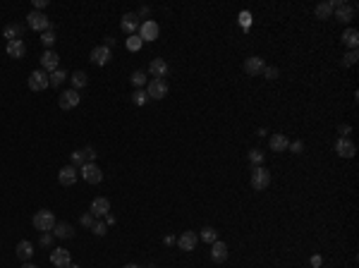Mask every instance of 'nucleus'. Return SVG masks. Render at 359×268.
<instances>
[{"label":"nucleus","mask_w":359,"mask_h":268,"mask_svg":"<svg viewBox=\"0 0 359 268\" xmlns=\"http://www.w3.org/2000/svg\"><path fill=\"white\" fill-rule=\"evenodd\" d=\"M69 79H72V89H74V91H79V89H84V86H89V74L82 72V69H77Z\"/></svg>","instance_id":"nucleus-26"},{"label":"nucleus","mask_w":359,"mask_h":268,"mask_svg":"<svg viewBox=\"0 0 359 268\" xmlns=\"http://www.w3.org/2000/svg\"><path fill=\"white\" fill-rule=\"evenodd\" d=\"M22 34H24V27H22V24H7V27L2 29V36L7 41H19Z\"/></svg>","instance_id":"nucleus-25"},{"label":"nucleus","mask_w":359,"mask_h":268,"mask_svg":"<svg viewBox=\"0 0 359 268\" xmlns=\"http://www.w3.org/2000/svg\"><path fill=\"white\" fill-rule=\"evenodd\" d=\"M340 134L347 136V134H350V125H340Z\"/></svg>","instance_id":"nucleus-48"},{"label":"nucleus","mask_w":359,"mask_h":268,"mask_svg":"<svg viewBox=\"0 0 359 268\" xmlns=\"http://www.w3.org/2000/svg\"><path fill=\"white\" fill-rule=\"evenodd\" d=\"M132 101H134V106H144V103L149 101V94L139 89V91H134V96H132Z\"/></svg>","instance_id":"nucleus-36"},{"label":"nucleus","mask_w":359,"mask_h":268,"mask_svg":"<svg viewBox=\"0 0 359 268\" xmlns=\"http://www.w3.org/2000/svg\"><path fill=\"white\" fill-rule=\"evenodd\" d=\"M314 12H316L318 19H328V17L333 14V5H331V2H318Z\"/></svg>","instance_id":"nucleus-29"},{"label":"nucleus","mask_w":359,"mask_h":268,"mask_svg":"<svg viewBox=\"0 0 359 268\" xmlns=\"http://www.w3.org/2000/svg\"><path fill=\"white\" fill-rule=\"evenodd\" d=\"M249 163L256 168V165H263V151L261 148H251L249 151Z\"/></svg>","instance_id":"nucleus-32"},{"label":"nucleus","mask_w":359,"mask_h":268,"mask_svg":"<svg viewBox=\"0 0 359 268\" xmlns=\"http://www.w3.org/2000/svg\"><path fill=\"white\" fill-rule=\"evenodd\" d=\"M251 187L256 189V192H261V189H266L268 185H271V173L263 168V165H256L254 170H251Z\"/></svg>","instance_id":"nucleus-2"},{"label":"nucleus","mask_w":359,"mask_h":268,"mask_svg":"<svg viewBox=\"0 0 359 268\" xmlns=\"http://www.w3.org/2000/svg\"><path fill=\"white\" fill-rule=\"evenodd\" d=\"M91 232L98 235V237H103V235L108 232V225H106V223H94V225H91Z\"/></svg>","instance_id":"nucleus-39"},{"label":"nucleus","mask_w":359,"mask_h":268,"mask_svg":"<svg viewBox=\"0 0 359 268\" xmlns=\"http://www.w3.org/2000/svg\"><path fill=\"white\" fill-rule=\"evenodd\" d=\"M196 242H199V237L194 235L192 230L182 232V235L178 237V244H180V249H182V252H192L194 247H196Z\"/></svg>","instance_id":"nucleus-19"},{"label":"nucleus","mask_w":359,"mask_h":268,"mask_svg":"<svg viewBox=\"0 0 359 268\" xmlns=\"http://www.w3.org/2000/svg\"><path fill=\"white\" fill-rule=\"evenodd\" d=\"M199 237H201V240L206 242V244H213V242L218 240V232H216L213 228H204V230H201V235H199Z\"/></svg>","instance_id":"nucleus-33"},{"label":"nucleus","mask_w":359,"mask_h":268,"mask_svg":"<svg viewBox=\"0 0 359 268\" xmlns=\"http://www.w3.org/2000/svg\"><path fill=\"white\" fill-rule=\"evenodd\" d=\"M111 58H113V51L111 48H106V46H96V48L91 51V55H89V60H91L94 65H98V67L106 65Z\"/></svg>","instance_id":"nucleus-14"},{"label":"nucleus","mask_w":359,"mask_h":268,"mask_svg":"<svg viewBox=\"0 0 359 268\" xmlns=\"http://www.w3.org/2000/svg\"><path fill=\"white\" fill-rule=\"evenodd\" d=\"M268 146H271V151H276V153H283V151H288L290 141H288L285 134H273L271 141H268Z\"/></svg>","instance_id":"nucleus-20"},{"label":"nucleus","mask_w":359,"mask_h":268,"mask_svg":"<svg viewBox=\"0 0 359 268\" xmlns=\"http://www.w3.org/2000/svg\"><path fill=\"white\" fill-rule=\"evenodd\" d=\"M53 235H56L58 240H72V237H74V228H72L69 223H56Z\"/></svg>","instance_id":"nucleus-23"},{"label":"nucleus","mask_w":359,"mask_h":268,"mask_svg":"<svg viewBox=\"0 0 359 268\" xmlns=\"http://www.w3.org/2000/svg\"><path fill=\"white\" fill-rule=\"evenodd\" d=\"M79 101H82L79 91H74V89H67V91H62V94H60V98H58V106L62 108V110H72V108L79 106Z\"/></svg>","instance_id":"nucleus-6"},{"label":"nucleus","mask_w":359,"mask_h":268,"mask_svg":"<svg viewBox=\"0 0 359 268\" xmlns=\"http://www.w3.org/2000/svg\"><path fill=\"white\" fill-rule=\"evenodd\" d=\"M357 60H359V53L357 51H350V53H345V58H343V67H352Z\"/></svg>","instance_id":"nucleus-35"},{"label":"nucleus","mask_w":359,"mask_h":268,"mask_svg":"<svg viewBox=\"0 0 359 268\" xmlns=\"http://www.w3.org/2000/svg\"><path fill=\"white\" fill-rule=\"evenodd\" d=\"M343 43L350 46L352 51H357V46H359V31L357 29H345V31H343Z\"/></svg>","instance_id":"nucleus-27"},{"label":"nucleus","mask_w":359,"mask_h":268,"mask_svg":"<svg viewBox=\"0 0 359 268\" xmlns=\"http://www.w3.org/2000/svg\"><path fill=\"white\" fill-rule=\"evenodd\" d=\"M149 69H151L153 79H163V77H168V72H170V65H168L163 58H156V60H151Z\"/></svg>","instance_id":"nucleus-17"},{"label":"nucleus","mask_w":359,"mask_h":268,"mask_svg":"<svg viewBox=\"0 0 359 268\" xmlns=\"http://www.w3.org/2000/svg\"><path fill=\"white\" fill-rule=\"evenodd\" d=\"M333 14H335V19H340L343 24H347V22H352V17H355V5H340L338 10H333Z\"/></svg>","instance_id":"nucleus-22"},{"label":"nucleus","mask_w":359,"mask_h":268,"mask_svg":"<svg viewBox=\"0 0 359 268\" xmlns=\"http://www.w3.org/2000/svg\"><path fill=\"white\" fill-rule=\"evenodd\" d=\"M34 252H36V249H34V244H31L29 240H22L19 244H17V256H19L22 261H29V259L34 256Z\"/></svg>","instance_id":"nucleus-24"},{"label":"nucleus","mask_w":359,"mask_h":268,"mask_svg":"<svg viewBox=\"0 0 359 268\" xmlns=\"http://www.w3.org/2000/svg\"><path fill=\"white\" fill-rule=\"evenodd\" d=\"M22 268H39V266H36V264H29V261H27V264H24Z\"/></svg>","instance_id":"nucleus-51"},{"label":"nucleus","mask_w":359,"mask_h":268,"mask_svg":"<svg viewBox=\"0 0 359 268\" xmlns=\"http://www.w3.org/2000/svg\"><path fill=\"white\" fill-rule=\"evenodd\" d=\"M46 5H48V0H34V10H36V12H41Z\"/></svg>","instance_id":"nucleus-46"},{"label":"nucleus","mask_w":359,"mask_h":268,"mask_svg":"<svg viewBox=\"0 0 359 268\" xmlns=\"http://www.w3.org/2000/svg\"><path fill=\"white\" fill-rule=\"evenodd\" d=\"M77 168L74 165H65V168H60L58 170V182L62 185V187H72L74 182H77Z\"/></svg>","instance_id":"nucleus-11"},{"label":"nucleus","mask_w":359,"mask_h":268,"mask_svg":"<svg viewBox=\"0 0 359 268\" xmlns=\"http://www.w3.org/2000/svg\"><path fill=\"white\" fill-rule=\"evenodd\" d=\"M124 268H141V266H137V264H127Z\"/></svg>","instance_id":"nucleus-52"},{"label":"nucleus","mask_w":359,"mask_h":268,"mask_svg":"<svg viewBox=\"0 0 359 268\" xmlns=\"http://www.w3.org/2000/svg\"><path fill=\"white\" fill-rule=\"evenodd\" d=\"M79 170H82L79 175H82L89 185H98V182L103 180V173H101V168H98L96 163H86V165H82Z\"/></svg>","instance_id":"nucleus-8"},{"label":"nucleus","mask_w":359,"mask_h":268,"mask_svg":"<svg viewBox=\"0 0 359 268\" xmlns=\"http://www.w3.org/2000/svg\"><path fill=\"white\" fill-rule=\"evenodd\" d=\"M58 53L53 51V48H48V51H43L41 53V67H43V72H56L58 69Z\"/></svg>","instance_id":"nucleus-15"},{"label":"nucleus","mask_w":359,"mask_h":268,"mask_svg":"<svg viewBox=\"0 0 359 268\" xmlns=\"http://www.w3.org/2000/svg\"><path fill=\"white\" fill-rule=\"evenodd\" d=\"M239 27H242V29L251 27V12H247V10H244V12H239Z\"/></svg>","instance_id":"nucleus-37"},{"label":"nucleus","mask_w":359,"mask_h":268,"mask_svg":"<svg viewBox=\"0 0 359 268\" xmlns=\"http://www.w3.org/2000/svg\"><path fill=\"white\" fill-rule=\"evenodd\" d=\"M27 27L34 29V31H48L51 29V19L46 17L43 12H36V10H31V12L27 14Z\"/></svg>","instance_id":"nucleus-3"},{"label":"nucleus","mask_w":359,"mask_h":268,"mask_svg":"<svg viewBox=\"0 0 359 268\" xmlns=\"http://www.w3.org/2000/svg\"><path fill=\"white\" fill-rule=\"evenodd\" d=\"M228 254H230V249H228L225 242L216 240L211 244V261H213V264H223V261L228 259Z\"/></svg>","instance_id":"nucleus-13"},{"label":"nucleus","mask_w":359,"mask_h":268,"mask_svg":"<svg viewBox=\"0 0 359 268\" xmlns=\"http://www.w3.org/2000/svg\"><path fill=\"white\" fill-rule=\"evenodd\" d=\"M158 34H161V29H158V24L153 19H146V22L139 24V39L141 41H156Z\"/></svg>","instance_id":"nucleus-7"},{"label":"nucleus","mask_w":359,"mask_h":268,"mask_svg":"<svg viewBox=\"0 0 359 268\" xmlns=\"http://www.w3.org/2000/svg\"><path fill=\"white\" fill-rule=\"evenodd\" d=\"M139 14H141V17H149V7H141V10H139ZM137 14V17H139Z\"/></svg>","instance_id":"nucleus-50"},{"label":"nucleus","mask_w":359,"mask_h":268,"mask_svg":"<svg viewBox=\"0 0 359 268\" xmlns=\"http://www.w3.org/2000/svg\"><path fill=\"white\" fill-rule=\"evenodd\" d=\"M113 223H115V215L108 213V215H106V225H113Z\"/></svg>","instance_id":"nucleus-49"},{"label":"nucleus","mask_w":359,"mask_h":268,"mask_svg":"<svg viewBox=\"0 0 359 268\" xmlns=\"http://www.w3.org/2000/svg\"><path fill=\"white\" fill-rule=\"evenodd\" d=\"M67 268H79V266H77V264H69V266H67Z\"/></svg>","instance_id":"nucleus-53"},{"label":"nucleus","mask_w":359,"mask_h":268,"mask_svg":"<svg viewBox=\"0 0 359 268\" xmlns=\"http://www.w3.org/2000/svg\"><path fill=\"white\" fill-rule=\"evenodd\" d=\"M84 153H86V161H89V163H96V156H98V153H96V151H94L91 146L84 148Z\"/></svg>","instance_id":"nucleus-40"},{"label":"nucleus","mask_w":359,"mask_h":268,"mask_svg":"<svg viewBox=\"0 0 359 268\" xmlns=\"http://www.w3.org/2000/svg\"><path fill=\"white\" fill-rule=\"evenodd\" d=\"M41 244H43V247H51V244H53V232H43V235H41Z\"/></svg>","instance_id":"nucleus-43"},{"label":"nucleus","mask_w":359,"mask_h":268,"mask_svg":"<svg viewBox=\"0 0 359 268\" xmlns=\"http://www.w3.org/2000/svg\"><path fill=\"white\" fill-rule=\"evenodd\" d=\"M129 79H132V84H134V86H144V84H146V74H144V72H134Z\"/></svg>","instance_id":"nucleus-38"},{"label":"nucleus","mask_w":359,"mask_h":268,"mask_svg":"<svg viewBox=\"0 0 359 268\" xmlns=\"http://www.w3.org/2000/svg\"><path fill=\"white\" fill-rule=\"evenodd\" d=\"M309 264H311V268H321V266H323V256L314 254L311 259H309Z\"/></svg>","instance_id":"nucleus-41"},{"label":"nucleus","mask_w":359,"mask_h":268,"mask_svg":"<svg viewBox=\"0 0 359 268\" xmlns=\"http://www.w3.org/2000/svg\"><path fill=\"white\" fill-rule=\"evenodd\" d=\"M34 228L39 230V232H53V228H56V215H53V211H48V208H41L39 213L34 215Z\"/></svg>","instance_id":"nucleus-1"},{"label":"nucleus","mask_w":359,"mask_h":268,"mask_svg":"<svg viewBox=\"0 0 359 268\" xmlns=\"http://www.w3.org/2000/svg\"><path fill=\"white\" fill-rule=\"evenodd\" d=\"M335 153H338L340 158H352V156L357 153V146H355L347 136H340V139L335 141Z\"/></svg>","instance_id":"nucleus-10"},{"label":"nucleus","mask_w":359,"mask_h":268,"mask_svg":"<svg viewBox=\"0 0 359 268\" xmlns=\"http://www.w3.org/2000/svg\"><path fill=\"white\" fill-rule=\"evenodd\" d=\"M7 55L10 58H24L27 55V46H24V41L19 39V41H7Z\"/></svg>","instance_id":"nucleus-21"},{"label":"nucleus","mask_w":359,"mask_h":268,"mask_svg":"<svg viewBox=\"0 0 359 268\" xmlns=\"http://www.w3.org/2000/svg\"><path fill=\"white\" fill-rule=\"evenodd\" d=\"M288 148H290L292 153H302V151H304V141H292Z\"/></svg>","instance_id":"nucleus-42"},{"label":"nucleus","mask_w":359,"mask_h":268,"mask_svg":"<svg viewBox=\"0 0 359 268\" xmlns=\"http://www.w3.org/2000/svg\"><path fill=\"white\" fill-rule=\"evenodd\" d=\"M263 69H266V63H263V58H259V55H251V58L244 60V72H247L249 77L263 74Z\"/></svg>","instance_id":"nucleus-9"},{"label":"nucleus","mask_w":359,"mask_h":268,"mask_svg":"<svg viewBox=\"0 0 359 268\" xmlns=\"http://www.w3.org/2000/svg\"><path fill=\"white\" fill-rule=\"evenodd\" d=\"M108 211H111V201L106 199V197H96V199L91 201V211H89V213L94 215V218L108 215Z\"/></svg>","instance_id":"nucleus-18"},{"label":"nucleus","mask_w":359,"mask_h":268,"mask_svg":"<svg viewBox=\"0 0 359 268\" xmlns=\"http://www.w3.org/2000/svg\"><path fill=\"white\" fill-rule=\"evenodd\" d=\"M82 225H84V228H91V225H94V215H91V213H84V215H82Z\"/></svg>","instance_id":"nucleus-45"},{"label":"nucleus","mask_w":359,"mask_h":268,"mask_svg":"<svg viewBox=\"0 0 359 268\" xmlns=\"http://www.w3.org/2000/svg\"><path fill=\"white\" fill-rule=\"evenodd\" d=\"M120 27H122V31L127 34V36L137 34V31H139V17H137L134 12L122 14V22H120Z\"/></svg>","instance_id":"nucleus-16"},{"label":"nucleus","mask_w":359,"mask_h":268,"mask_svg":"<svg viewBox=\"0 0 359 268\" xmlns=\"http://www.w3.org/2000/svg\"><path fill=\"white\" fill-rule=\"evenodd\" d=\"M263 74H266V79H276V77H278V67H266V69H263Z\"/></svg>","instance_id":"nucleus-44"},{"label":"nucleus","mask_w":359,"mask_h":268,"mask_svg":"<svg viewBox=\"0 0 359 268\" xmlns=\"http://www.w3.org/2000/svg\"><path fill=\"white\" fill-rule=\"evenodd\" d=\"M51 86V81H48V72H43V69H34L31 74H29V89L31 91H43V89H48Z\"/></svg>","instance_id":"nucleus-4"},{"label":"nucleus","mask_w":359,"mask_h":268,"mask_svg":"<svg viewBox=\"0 0 359 268\" xmlns=\"http://www.w3.org/2000/svg\"><path fill=\"white\" fill-rule=\"evenodd\" d=\"M124 46H127V51H132V53H137V51H141V46H144V41L139 39V34H132L129 39L124 41Z\"/></svg>","instance_id":"nucleus-30"},{"label":"nucleus","mask_w":359,"mask_h":268,"mask_svg":"<svg viewBox=\"0 0 359 268\" xmlns=\"http://www.w3.org/2000/svg\"><path fill=\"white\" fill-rule=\"evenodd\" d=\"M67 79V72H65V69H60V67H58L56 72H51V74H48V81H51V86H60V84H62V81Z\"/></svg>","instance_id":"nucleus-28"},{"label":"nucleus","mask_w":359,"mask_h":268,"mask_svg":"<svg viewBox=\"0 0 359 268\" xmlns=\"http://www.w3.org/2000/svg\"><path fill=\"white\" fill-rule=\"evenodd\" d=\"M56 31H53V29H48V31H43L41 34V43L43 46H46V51H48V48H53V43H56Z\"/></svg>","instance_id":"nucleus-31"},{"label":"nucleus","mask_w":359,"mask_h":268,"mask_svg":"<svg viewBox=\"0 0 359 268\" xmlns=\"http://www.w3.org/2000/svg\"><path fill=\"white\" fill-rule=\"evenodd\" d=\"M146 94H149V98H153V101L166 98L168 96V81L166 79H151L149 81V86H146Z\"/></svg>","instance_id":"nucleus-5"},{"label":"nucleus","mask_w":359,"mask_h":268,"mask_svg":"<svg viewBox=\"0 0 359 268\" xmlns=\"http://www.w3.org/2000/svg\"><path fill=\"white\" fill-rule=\"evenodd\" d=\"M51 264L58 268H67L69 264H72V256H69L67 249H60V247H56V249H51Z\"/></svg>","instance_id":"nucleus-12"},{"label":"nucleus","mask_w":359,"mask_h":268,"mask_svg":"<svg viewBox=\"0 0 359 268\" xmlns=\"http://www.w3.org/2000/svg\"><path fill=\"white\" fill-rule=\"evenodd\" d=\"M86 153H84V151H74V153H72V165H74V168H82V165H86Z\"/></svg>","instance_id":"nucleus-34"},{"label":"nucleus","mask_w":359,"mask_h":268,"mask_svg":"<svg viewBox=\"0 0 359 268\" xmlns=\"http://www.w3.org/2000/svg\"><path fill=\"white\" fill-rule=\"evenodd\" d=\"M103 46H106V48H113V46H115V39H113V36H108V39H106V43H103Z\"/></svg>","instance_id":"nucleus-47"}]
</instances>
